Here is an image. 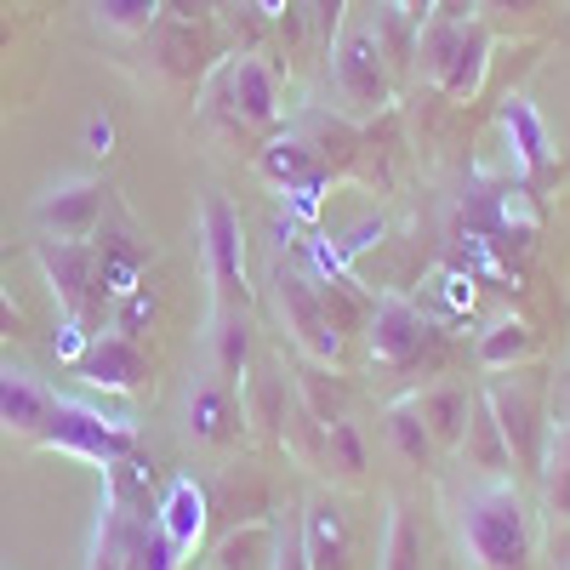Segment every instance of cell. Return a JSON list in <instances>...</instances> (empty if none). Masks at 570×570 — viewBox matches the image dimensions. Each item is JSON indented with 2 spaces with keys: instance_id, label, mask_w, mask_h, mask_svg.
<instances>
[{
  "instance_id": "cell-1",
  "label": "cell",
  "mask_w": 570,
  "mask_h": 570,
  "mask_svg": "<svg viewBox=\"0 0 570 570\" xmlns=\"http://www.w3.org/2000/svg\"><path fill=\"white\" fill-rule=\"evenodd\" d=\"M456 542L473 559V570H531L537 559V525L531 502L513 480H473L456 497Z\"/></svg>"
},
{
  "instance_id": "cell-2",
  "label": "cell",
  "mask_w": 570,
  "mask_h": 570,
  "mask_svg": "<svg viewBox=\"0 0 570 570\" xmlns=\"http://www.w3.org/2000/svg\"><path fill=\"white\" fill-rule=\"evenodd\" d=\"M548 383L553 371H537V365H513V371H491V383L480 389L502 440L513 451V473H542V451H548V428H553V411H548Z\"/></svg>"
},
{
  "instance_id": "cell-3",
  "label": "cell",
  "mask_w": 570,
  "mask_h": 570,
  "mask_svg": "<svg viewBox=\"0 0 570 570\" xmlns=\"http://www.w3.org/2000/svg\"><path fill=\"white\" fill-rule=\"evenodd\" d=\"M491 46H497L491 23H480L473 12H434L428 23H416L422 75L434 80L445 98H473V91H480Z\"/></svg>"
},
{
  "instance_id": "cell-4",
  "label": "cell",
  "mask_w": 570,
  "mask_h": 570,
  "mask_svg": "<svg viewBox=\"0 0 570 570\" xmlns=\"http://www.w3.org/2000/svg\"><path fill=\"white\" fill-rule=\"evenodd\" d=\"M365 343H371V365L383 371H440L445 365V331L428 320L416 303L405 297H376L371 303V320H365Z\"/></svg>"
},
{
  "instance_id": "cell-5",
  "label": "cell",
  "mask_w": 570,
  "mask_h": 570,
  "mask_svg": "<svg viewBox=\"0 0 570 570\" xmlns=\"http://www.w3.org/2000/svg\"><path fill=\"white\" fill-rule=\"evenodd\" d=\"M325 58H331V91L348 115H383L394 104V63L371 23H343Z\"/></svg>"
},
{
  "instance_id": "cell-6",
  "label": "cell",
  "mask_w": 570,
  "mask_h": 570,
  "mask_svg": "<svg viewBox=\"0 0 570 570\" xmlns=\"http://www.w3.org/2000/svg\"><path fill=\"white\" fill-rule=\"evenodd\" d=\"M35 445L63 451V456H80V462H98V468H115L120 456L137 451V428L120 422V416H104L98 405L52 400V416H46V428H40Z\"/></svg>"
},
{
  "instance_id": "cell-7",
  "label": "cell",
  "mask_w": 570,
  "mask_h": 570,
  "mask_svg": "<svg viewBox=\"0 0 570 570\" xmlns=\"http://www.w3.org/2000/svg\"><path fill=\"white\" fill-rule=\"evenodd\" d=\"M35 263H40L46 285H52L63 320L104 331V308H115V303L98 285V246L91 240H35Z\"/></svg>"
},
{
  "instance_id": "cell-8",
  "label": "cell",
  "mask_w": 570,
  "mask_h": 570,
  "mask_svg": "<svg viewBox=\"0 0 570 570\" xmlns=\"http://www.w3.org/2000/svg\"><path fill=\"white\" fill-rule=\"evenodd\" d=\"M268 292H274L279 325L292 331V343H297L303 360H320V365H337V360H343V337H337V325L325 320V303H320L314 274H303V268H292V263H274Z\"/></svg>"
},
{
  "instance_id": "cell-9",
  "label": "cell",
  "mask_w": 570,
  "mask_h": 570,
  "mask_svg": "<svg viewBox=\"0 0 570 570\" xmlns=\"http://www.w3.org/2000/svg\"><path fill=\"white\" fill-rule=\"evenodd\" d=\"M200 246H206V274H212L217 308H252L240 212H234L223 195H206V206H200Z\"/></svg>"
},
{
  "instance_id": "cell-10",
  "label": "cell",
  "mask_w": 570,
  "mask_h": 570,
  "mask_svg": "<svg viewBox=\"0 0 570 570\" xmlns=\"http://www.w3.org/2000/svg\"><path fill=\"white\" fill-rule=\"evenodd\" d=\"M109 217V183L104 177H69L35 200V228L46 240H91Z\"/></svg>"
},
{
  "instance_id": "cell-11",
  "label": "cell",
  "mask_w": 570,
  "mask_h": 570,
  "mask_svg": "<svg viewBox=\"0 0 570 570\" xmlns=\"http://www.w3.org/2000/svg\"><path fill=\"white\" fill-rule=\"evenodd\" d=\"M212 86H217V104L228 109L234 126H274V115H279V75H274L268 58H257V52L228 58Z\"/></svg>"
},
{
  "instance_id": "cell-12",
  "label": "cell",
  "mask_w": 570,
  "mask_h": 570,
  "mask_svg": "<svg viewBox=\"0 0 570 570\" xmlns=\"http://www.w3.org/2000/svg\"><path fill=\"white\" fill-rule=\"evenodd\" d=\"M297 537H303L308 570H354V513L343 508V497H331V491L303 497Z\"/></svg>"
},
{
  "instance_id": "cell-13",
  "label": "cell",
  "mask_w": 570,
  "mask_h": 570,
  "mask_svg": "<svg viewBox=\"0 0 570 570\" xmlns=\"http://www.w3.org/2000/svg\"><path fill=\"white\" fill-rule=\"evenodd\" d=\"M75 376L91 389H104V394H131L149 383V354H142L137 337H126V331H91V343L86 354L75 360Z\"/></svg>"
},
{
  "instance_id": "cell-14",
  "label": "cell",
  "mask_w": 570,
  "mask_h": 570,
  "mask_svg": "<svg viewBox=\"0 0 570 570\" xmlns=\"http://www.w3.org/2000/svg\"><path fill=\"white\" fill-rule=\"evenodd\" d=\"M188 434L200 445H240L246 440V405H240V389L223 383V376H200L195 389H188Z\"/></svg>"
},
{
  "instance_id": "cell-15",
  "label": "cell",
  "mask_w": 570,
  "mask_h": 570,
  "mask_svg": "<svg viewBox=\"0 0 570 570\" xmlns=\"http://www.w3.org/2000/svg\"><path fill=\"white\" fill-rule=\"evenodd\" d=\"M155 40V63L171 75V80H200L212 75V58H217V40H212V23L206 18H160L149 29Z\"/></svg>"
},
{
  "instance_id": "cell-16",
  "label": "cell",
  "mask_w": 570,
  "mask_h": 570,
  "mask_svg": "<svg viewBox=\"0 0 570 570\" xmlns=\"http://www.w3.org/2000/svg\"><path fill=\"white\" fill-rule=\"evenodd\" d=\"M240 405H246V422L257 428V440H285V416L297 405V389H292V371L279 360H257L240 383Z\"/></svg>"
},
{
  "instance_id": "cell-17",
  "label": "cell",
  "mask_w": 570,
  "mask_h": 570,
  "mask_svg": "<svg viewBox=\"0 0 570 570\" xmlns=\"http://www.w3.org/2000/svg\"><path fill=\"white\" fill-rule=\"evenodd\" d=\"M91 246H98V285H104V297L109 303L131 297L142 285V268H149V246L137 240V228L104 217V228L91 234Z\"/></svg>"
},
{
  "instance_id": "cell-18",
  "label": "cell",
  "mask_w": 570,
  "mask_h": 570,
  "mask_svg": "<svg viewBox=\"0 0 570 570\" xmlns=\"http://www.w3.org/2000/svg\"><path fill=\"white\" fill-rule=\"evenodd\" d=\"M52 389L40 383L29 365H0V434L12 440H40L46 416H52Z\"/></svg>"
},
{
  "instance_id": "cell-19",
  "label": "cell",
  "mask_w": 570,
  "mask_h": 570,
  "mask_svg": "<svg viewBox=\"0 0 570 570\" xmlns=\"http://www.w3.org/2000/svg\"><path fill=\"white\" fill-rule=\"evenodd\" d=\"M160 531H166V542H171V553L177 559H188L200 548V537H206V525H212V497H206V485L200 480H188V473H177V480L166 485V497H160Z\"/></svg>"
},
{
  "instance_id": "cell-20",
  "label": "cell",
  "mask_w": 570,
  "mask_h": 570,
  "mask_svg": "<svg viewBox=\"0 0 570 570\" xmlns=\"http://www.w3.org/2000/svg\"><path fill=\"white\" fill-rule=\"evenodd\" d=\"M456 456H462V468L473 473V480H508V473H513V451H508V440H502V428H497V416H491L480 389H473L468 434H462Z\"/></svg>"
},
{
  "instance_id": "cell-21",
  "label": "cell",
  "mask_w": 570,
  "mask_h": 570,
  "mask_svg": "<svg viewBox=\"0 0 570 570\" xmlns=\"http://www.w3.org/2000/svg\"><path fill=\"white\" fill-rule=\"evenodd\" d=\"M206 497H212V513H223L228 525H252V519H274L279 513L274 508V485L263 480L252 462H234Z\"/></svg>"
},
{
  "instance_id": "cell-22",
  "label": "cell",
  "mask_w": 570,
  "mask_h": 570,
  "mask_svg": "<svg viewBox=\"0 0 570 570\" xmlns=\"http://www.w3.org/2000/svg\"><path fill=\"white\" fill-rule=\"evenodd\" d=\"M212 365L223 383L240 389L246 371L257 365V325H252V308H217L212 314Z\"/></svg>"
},
{
  "instance_id": "cell-23",
  "label": "cell",
  "mask_w": 570,
  "mask_h": 570,
  "mask_svg": "<svg viewBox=\"0 0 570 570\" xmlns=\"http://www.w3.org/2000/svg\"><path fill=\"white\" fill-rule=\"evenodd\" d=\"M279 553V513L252 519V525H228L212 548V570H274Z\"/></svg>"
},
{
  "instance_id": "cell-24",
  "label": "cell",
  "mask_w": 570,
  "mask_h": 570,
  "mask_svg": "<svg viewBox=\"0 0 570 570\" xmlns=\"http://www.w3.org/2000/svg\"><path fill=\"white\" fill-rule=\"evenodd\" d=\"M411 405L422 411L428 434H434L440 451H456L468 434V411H473V389L468 383H434V389H416Z\"/></svg>"
},
{
  "instance_id": "cell-25",
  "label": "cell",
  "mask_w": 570,
  "mask_h": 570,
  "mask_svg": "<svg viewBox=\"0 0 570 570\" xmlns=\"http://www.w3.org/2000/svg\"><path fill=\"white\" fill-rule=\"evenodd\" d=\"M292 389H297V400L308 405V416L325 422V428L348 416V383H343V371H337V365L297 360V365H292Z\"/></svg>"
},
{
  "instance_id": "cell-26",
  "label": "cell",
  "mask_w": 570,
  "mask_h": 570,
  "mask_svg": "<svg viewBox=\"0 0 570 570\" xmlns=\"http://www.w3.org/2000/svg\"><path fill=\"white\" fill-rule=\"evenodd\" d=\"M485 371H513V365H531L542 354V337L531 331V320H497L491 331H480V343H473Z\"/></svg>"
},
{
  "instance_id": "cell-27",
  "label": "cell",
  "mask_w": 570,
  "mask_h": 570,
  "mask_svg": "<svg viewBox=\"0 0 570 570\" xmlns=\"http://www.w3.org/2000/svg\"><path fill=\"white\" fill-rule=\"evenodd\" d=\"M104 502L115 508H131V513H160V497H155V462L131 451L109 468V485H104Z\"/></svg>"
},
{
  "instance_id": "cell-28",
  "label": "cell",
  "mask_w": 570,
  "mask_h": 570,
  "mask_svg": "<svg viewBox=\"0 0 570 570\" xmlns=\"http://www.w3.org/2000/svg\"><path fill=\"white\" fill-rule=\"evenodd\" d=\"M542 508H548V525L570 519V422L548 428V451H542Z\"/></svg>"
},
{
  "instance_id": "cell-29",
  "label": "cell",
  "mask_w": 570,
  "mask_h": 570,
  "mask_svg": "<svg viewBox=\"0 0 570 570\" xmlns=\"http://www.w3.org/2000/svg\"><path fill=\"white\" fill-rule=\"evenodd\" d=\"M331 480H343V485H360L365 480V468H371V456H365V434L343 416V422H331L325 428V462H320Z\"/></svg>"
},
{
  "instance_id": "cell-30",
  "label": "cell",
  "mask_w": 570,
  "mask_h": 570,
  "mask_svg": "<svg viewBox=\"0 0 570 570\" xmlns=\"http://www.w3.org/2000/svg\"><path fill=\"white\" fill-rule=\"evenodd\" d=\"M257 166H263V177H268V183H279V188H297V183L325 177V166L314 160V149H308V142H297V137L268 142V149L257 155Z\"/></svg>"
},
{
  "instance_id": "cell-31",
  "label": "cell",
  "mask_w": 570,
  "mask_h": 570,
  "mask_svg": "<svg viewBox=\"0 0 570 570\" xmlns=\"http://www.w3.org/2000/svg\"><path fill=\"white\" fill-rule=\"evenodd\" d=\"M126 570H183V559L171 553L166 531L155 513H131V537H126Z\"/></svg>"
},
{
  "instance_id": "cell-32",
  "label": "cell",
  "mask_w": 570,
  "mask_h": 570,
  "mask_svg": "<svg viewBox=\"0 0 570 570\" xmlns=\"http://www.w3.org/2000/svg\"><path fill=\"white\" fill-rule=\"evenodd\" d=\"M502 126H508L513 149H519V166H525L531 177H537V171H548V131H542V120H537V109H531L525 98H508Z\"/></svg>"
},
{
  "instance_id": "cell-33",
  "label": "cell",
  "mask_w": 570,
  "mask_h": 570,
  "mask_svg": "<svg viewBox=\"0 0 570 570\" xmlns=\"http://www.w3.org/2000/svg\"><path fill=\"white\" fill-rule=\"evenodd\" d=\"M314 285H320L325 320L337 325V337H343V343L354 337V331H365V320H371V297L354 292V279H348V274H337V279H314Z\"/></svg>"
},
{
  "instance_id": "cell-34",
  "label": "cell",
  "mask_w": 570,
  "mask_h": 570,
  "mask_svg": "<svg viewBox=\"0 0 570 570\" xmlns=\"http://www.w3.org/2000/svg\"><path fill=\"white\" fill-rule=\"evenodd\" d=\"M389 440H394V451L411 462V468H428L440 456V445H434V434H428V422H422V411L411 405V400H400V405H389Z\"/></svg>"
},
{
  "instance_id": "cell-35",
  "label": "cell",
  "mask_w": 570,
  "mask_h": 570,
  "mask_svg": "<svg viewBox=\"0 0 570 570\" xmlns=\"http://www.w3.org/2000/svg\"><path fill=\"white\" fill-rule=\"evenodd\" d=\"M383 570H422V531L416 519L389 502V531H383Z\"/></svg>"
},
{
  "instance_id": "cell-36",
  "label": "cell",
  "mask_w": 570,
  "mask_h": 570,
  "mask_svg": "<svg viewBox=\"0 0 570 570\" xmlns=\"http://www.w3.org/2000/svg\"><path fill=\"white\" fill-rule=\"evenodd\" d=\"M91 12L115 35H149L166 18V0H91Z\"/></svg>"
},
{
  "instance_id": "cell-37",
  "label": "cell",
  "mask_w": 570,
  "mask_h": 570,
  "mask_svg": "<svg viewBox=\"0 0 570 570\" xmlns=\"http://www.w3.org/2000/svg\"><path fill=\"white\" fill-rule=\"evenodd\" d=\"M155 320H160V297L149 292V285H137L131 297L115 303V331H126V337H142V331H149Z\"/></svg>"
},
{
  "instance_id": "cell-38",
  "label": "cell",
  "mask_w": 570,
  "mask_h": 570,
  "mask_svg": "<svg viewBox=\"0 0 570 570\" xmlns=\"http://www.w3.org/2000/svg\"><path fill=\"white\" fill-rule=\"evenodd\" d=\"M274 570H308V553H303V537H297V513H279V553H274Z\"/></svg>"
},
{
  "instance_id": "cell-39",
  "label": "cell",
  "mask_w": 570,
  "mask_h": 570,
  "mask_svg": "<svg viewBox=\"0 0 570 570\" xmlns=\"http://www.w3.org/2000/svg\"><path fill=\"white\" fill-rule=\"evenodd\" d=\"M314 23H320V35H325V46L343 35V23H348V0H314Z\"/></svg>"
},
{
  "instance_id": "cell-40",
  "label": "cell",
  "mask_w": 570,
  "mask_h": 570,
  "mask_svg": "<svg viewBox=\"0 0 570 570\" xmlns=\"http://www.w3.org/2000/svg\"><path fill=\"white\" fill-rule=\"evenodd\" d=\"M485 18L480 23H491V18H531V12H542V0H473Z\"/></svg>"
},
{
  "instance_id": "cell-41",
  "label": "cell",
  "mask_w": 570,
  "mask_h": 570,
  "mask_svg": "<svg viewBox=\"0 0 570 570\" xmlns=\"http://www.w3.org/2000/svg\"><path fill=\"white\" fill-rule=\"evenodd\" d=\"M548 411H553V422H570V371H553V383H548Z\"/></svg>"
},
{
  "instance_id": "cell-42",
  "label": "cell",
  "mask_w": 570,
  "mask_h": 570,
  "mask_svg": "<svg viewBox=\"0 0 570 570\" xmlns=\"http://www.w3.org/2000/svg\"><path fill=\"white\" fill-rule=\"evenodd\" d=\"M548 559H553V570H570V519L548 525Z\"/></svg>"
},
{
  "instance_id": "cell-43",
  "label": "cell",
  "mask_w": 570,
  "mask_h": 570,
  "mask_svg": "<svg viewBox=\"0 0 570 570\" xmlns=\"http://www.w3.org/2000/svg\"><path fill=\"white\" fill-rule=\"evenodd\" d=\"M18 337H23V314L7 292H0V343H18Z\"/></svg>"
},
{
  "instance_id": "cell-44",
  "label": "cell",
  "mask_w": 570,
  "mask_h": 570,
  "mask_svg": "<svg viewBox=\"0 0 570 570\" xmlns=\"http://www.w3.org/2000/svg\"><path fill=\"white\" fill-rule=\"evenodd\" d=\"M389 7H394L405 23H428V18L440 12V0H389Z\"/></svg>"
},
{
  "instance_id": "cell-45",
  "label": "cell",
  "mask_w": 570,
  "mask_h": 570,
  "mask_svg": "<svg viewBox=\"0 0 570 570\" xmlns=\"http://www.w3.org/2000/svg\"><path fill=\"white\" fill-rule=\"evenodd\" d=\"M217 12V0H166V18H206Z\"/></svg>"
},
{
  "instance_id": "cell-46",
  "label": "cell",
  "mask_w": 570,
  "mask_h": 570,
  "mask_svg": "<svg viewBox=\"0 0 570 570\" xmlns=\"http://www.w3.org/2000/svg\"><path fill=\"white\" fill-rule=\"evenodd\" d=\"M246 12H257V18H279V12H292V0H246Z\"/></svg>"
},
{
  "instance_id": "cell-47",
  "label": "cell",
  "mask_w": 570,
  "mask_h": 570,
  "mask_svg": "<svg viewBox=\"0 0 570 570\" xmlns=\"http://www.w3.org/2000/svg\"><path fill=\"white\" fill-rule=\"evenodd\" d=\"M109 137H115V131H109V120H91V142H98V155L109 149Z\"/></svg>"
},
{
  "instance_id": "cell-48",
  "label": "cell",
  "mask_w": 570,
  "mask_h": 570,
  "mask_svg": "<svg viewBox=\"0 0 570 570\" xmlns=\"http://www.w3.org/2000/svg\"><path fill=\"white\" fill-rule=\"evenodd\" d=\"M7 46H12V23H7V18H0V52H7Z\"/></svg>"
}]
</instances>
